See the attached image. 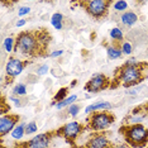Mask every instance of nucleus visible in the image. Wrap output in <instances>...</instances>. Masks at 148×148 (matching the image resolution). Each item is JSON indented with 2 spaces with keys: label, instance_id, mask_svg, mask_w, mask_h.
Instances as JSON below:
<instances>
[{
  "label": "nucleus",
  "instance_id": "nucleus-1",
  "mask_svg": "<svg viewBox=\"0 0 148 148\" xmlns=\"http://www.w3.org/2000/svg\"><path fill=\"white\" fill-rule=\"evenodd\" d=\"M51 42L52 34L45 27L22 31L15 37L14 52L22 53L27 60L46 58L51 55L48 51Z\"/></svg>",
  "mask_w": 148,
  "mask_h": 148
},
{
  "label": "nucleus",
  "instance_id": "nucleus-2",
  "mask_svg": "<svg viewBox=\"0 0 148 148\" xmlns=\"http://www.w3.org/2000/svg\"><path fill=\"white\" fill-rule=\"evenodd\" d=\"M148 79V62L136 61L134 58L127 60L120 66L115 67L112 77L110 90H115L118 87H129L137 86Z\"/></svg>",
  "mask_w": 148,
  "mask_h": 148
},
{
  "label": "nucleus",
  "instance_id": "nucleus-3",
  "mask_svg": "<svg viewBox=\"0 0 148 148\" xmlns=\"http://www.w3.org/2000/svg\"><path fill=\"white\" fill-rule=\"evenodd\" d=\"M118 133L123 137L124 142L132 148H146L148 146V128L142 123L120 125Z\"/></svg>",
  "mask_w": 148,
  "mask_h": 148
},
{
  "label": "nucleus",
  "instance_id": "nucleus-4",
  "mask_svg": "<svg viewBox=\"0 0 148 148\" xmlns=\"http://www.w3.org/2000/svg\"><path fill=\"white\" fill-rule=\"evenodd\" d=\"M116 120L115 114L110 110H97L87 114L85 119L86 130L91 132H103L113 125Z\"/></svg>",
  "mask_w": 148,
  "mask_h": 148
},
{
  "label": "nucleus",
  "instance_id": "nucleus-5",
  "mask_svg": "<svg viewBox=\"0 0 148 148\" xmlns=\"http://www.w3.org/2000/svg\"><path fill=\"white\" fill-rule=\"evenodd\" d=\"M73 4L79 5L80 8L85 10L86 14H89L95 21H101L109 15L110 6L114 3L112 0H80Z\"/></svg>",
  "mask_w": 148,
  "mask_h": 148
},
{
  "label": "nucleus",
  "instance_id": "nucleus-6",
  "mask_svg": "<svg viewBox=\"0 0 148 148\" xmlns=\"http://www.w3.org/2000/svg\"><path fill=\"white\" fill-rule=\"evenodd\" d=\"M86 130L85 123H80L77 120H72V122L65 123L63 125L56 129L57 137L65 139L67 144H70L71 147L76 146V140L81 134Z\"/></svg>",
  "mask_w": 148,
  "mask_h": 148
},
{
  "label": "nucleus",
  "instance_id": "nucleus-7",
  "mask_svg": "<svg viewBox=\"0 0 148 148\" xmlns=\"http://www.w3.org/2000/svg\"><path fill=\"white\" fill-rule=\"evenodd\" d=\"M55 138H57L56 129L47 130L45 133L33 137L29 140H15L10 148H49Z\"/></svg>",
  "mask_w": 148,
  "mask_h": 148
},
{
  "label": "nucleus",
  "instance_id": "nucleus-8",
  "mask_svg": "<svg viewBox=\"0 0 148 148\" xmlns=\"http://www.w3.org/2000/svg\"><path fill=\"white\" fill-rule=\"evenodd\" d=\"M33 60H19L15 56H10L5 65V85H12L14 79L25 70L27 66L32 65Z\"/></svg>",
  "mask_w": 148,
  "mask_h": 148
},
{
  "label": "nucleus",
  "instance_id": "nucleus-9",
  "mask_svg": "<svg viewBox=\"0 0 148 148\" xmlns=\"http://www.w3.org/2000/svg\"><path fill=\"white\" fill-rule=\"evenodd\" d=\"M110 86H112V79L109 76H106L105 73H95L90 77L89 81H86L84 85V90L90 94H96L110 89Z\"/></svg>",
  "mask_w": 148,
  "mask_h": 148
},
{
  "label": "nucleus",
  "instance_id": "nucleus-10",
  "mask_svg": "<svg viewBox=\"0 0 148 148\" xmlns=\"http://www.w3.org/2000/svg\"><path fill=\"white\" fill-rule=\"evenodd\" d=\"M106 134H108L106 130H103V132H91L84 146L86 148H114L115 143L112 142L106 137Z\"/></svg>",
  "mask_w": 148,
  "mask_h": 148
},
{
  "label": "nucleus",
  "instance_id": "nucleus-11",
  "mask_svg": "<svg viewBox=\"0 0 148 148\" xmlns=\"http://www.w3.org/2000/svg\"><path fill=\"white\" fill-rule=\"evenodd\" d=\"M21 119L22 118L19 114L9 113L6 115H1V118H0V139H1V142L6 134H9V132H13L15 129Z\"/></svg>",
  "mask_w": 148,
  "mask_h": 148
},
{
  "label": "nucleus",
  "instance_id": "nucleus-12",
  "mask_svg": "<svg viewBox=\"0 0 148 148\" xmlns=\"http://www.w3.org/2000/svg\"><path fill=\"white\" fill-rule=\"evenodd\" d=\"M147 115L144 114L142 106L137 105V106H134L133 109L123 118L122 123H123V125H128V124H139V123H142V120Z\"/></svg>",
  "mask_w": 148,
  "mask_h": 148
},
{
  "label": "nucleus",
  "instance_id": "nucleus-13",
  "mask_svg": "<svg viewBox=\"0 0 148 148\" xmlns=\"http://www.w3.org/2000/svg\"><path fill=\"white\" fill-rule=\"evenodd\" d=\"M123 42L112 41L110 42V45H106V42H103V46H105L108 57H109L110 60H118V58H120V57L123 56V51H122Z\"/></svg>",
  "mask_w": 148,
  "mask_h": 148
},
{
  "label": "nucleus",
  "instance_id": "nucleus-14",
  "mask_svg": "<svg viewBox=\"0 0 148 148\" xmlns=\"http://www.w3.org/2000/svg\"><path fill=\"white\" fill-rule=\"evenodd\" d=\"M112 104L110 103H108V101H96V103H92V104H90L89 106H86V109H85V113L86 114H90V113H92V112H97V110H110L112 109Z\"/></svg>",
  "mask_w": 148,
  "mask_h": 148
},
{
  "label": "nucleus",
  "instance_id": "nucleus-15",
  "mask_svg": "<svg viewBox=\"0 0 148 148\" xmlns=\"http://www.w3.org/2000/svg\"><path fill=\"white\" fill-rule=\"evenodd\" d=\"M120 21H122V23L124 25L132 27L138 22V15L133 10H127L120 15Z\"/></svg>",
  "mask_w": 148,
  "mask_h": 148
},
{
  "label": "nucleus",
  "instance_id": "nucleus-16",
  "mask_svg": "<svg viewBox=\"0 0 148 148\" xmlns=\"http://www.w3.org/2000/svg\"><path fill=\"white\" fill-rule=\"evenodd\" d=\"M69 90H70V87H61V89H60L55 94V96H53L52 103H51V106H56L58 103H61V101H63L65 99H67V95H69Z\"/></svg>",
  "mask_w": 148,
  "mask_h": 148
},
{
  "label": "nucleus",
  "instance_id": "nucleus-17",
  "mask_svg": "<svg viewBox=\"0 0 148 148\" xmlns=\"http://www.w3.org/2000/svg\"><path fill=\"white\" fill-rule=\"evenodd\" d=\"M63 21H65V16H63L61 13H55L51 18V24L55 27L56 29L61 31L63 28Z\"/></svg>",
  "mask_w": 148,
  "mask_h": 148
},
{
  "label": "nucleus",
  "instance_id": "nucleus-18",
  "mask_svg": "<svg viewBox=\"0 0 148 148\" xmlns=\"http://www.w3.org/2000/svg\"><path fill=\"white\" fill-rule=\"evenodd\" d=\"M25 125L27 124H24V123L18 124V125L15 127V129L12 132V137L14 138V139H16V140L21 139V138L25 134Z\"/></svg>",
  "mask_w": 148,
  "mask_h": 148
},
{
  "label": "nucleus",
  "instance_id": "nucleus-19",
  "mask_svg": "<svg viewBox=\"0 0 148 148\" xmlns=\"http://www.w3.org/2000/svg\"><path fill=\"white\" fill-rule=\"evenodd\" d=\"M77 100V95H71L70 97H67V99H65L63 101L58 103L56 105L57 109H63V108H69L70 105H72V104H75V101Z\"/></svg>",
  "mask_w": 148,
  "mask_h": 148
},
{
  "label": "nucleus",
  "instance_id": "nucleus-20",
  "mask_svg": "<svg viewBox=\"0 0 148 148\" xmlns=\"http://www.w3.org/2000/svg\"><path fill=\"white\" fill-rule=\"evenodd\" d=\"M110 38L112 41H119V42H123L124 41V36H123V32L120 28H113L110 31Z\"/></svg>",
  "mask_w": 148,
  "mask_h": 148
},
{
  "label": "nucleus",
  "instance_id": "nucleus-21",
  "mask_svg": "<svg viewBox=\"0 0 148 148\" xmlns=\"http://www.w3.org/2000/svg\"><path fill=\"white\" fill-rule=\"evenodd\" d=\"M9 110H10V105H9V103H6L5 96L1 95V100H0V113H1V115H6V114H9Z\"/></svg>",
  "mask_w": 148,
  "mask_h": 148
},
{
  "label": "nucleus",
  "instance_id": "nucleus-22",
  "mask_svg": "<svg viewBox=\"0 0 148 148\" xmlns=\"http://www.w3.org/2000/svg\"><path fill=\"white\" fill-rule=\"evenodd\" d=\"M13 94H14L15 96H22V95H25L27 94V87L24 84H18V85L14 86V89H13Z\"/></svg>",
  "mask_w": 148,
  "mask_h": 148
},
{
  "label": "nucleus",
  "instance_id": "nucleus-23",
  "mask_svg": "<svg viewBox=\"0 0 148 148\" xmlns=\"http://www.w3.org/2000/svg\"><path fill=\"white\" fill-rule=\"evenodd\" d=\"M14 47H15V39L12 38V37H8V38L5 39V42H4L5 51L8 52V53L12 52V51H14Z\"/></svg>",
  "mask_w": 148,
  "mask_h": 148
},
{
  "label": "nucleus",
  "instance_id": "nucleus-24",
  "mask_svg": "<svg viewBox=\"0 0 148 148\" xmlns=\"http://www.w3.org/2000/svg\"><path fill=\"white\" fill-rule=\"evenodd\" d=\"M114 9L116 12H124L125 9H128V3L125 0H120V1H114Z\"/></svg>",
  "mask_w": 148,
  "mask_h": 148
},
{
  "label": "nucleus",
  "instance_id": "nucleus-25",
  "mask_svg": "<svg viewBox=\"0 0 148 148\" xmlns=\"http://www.w3.org/2000/svg\"><path fill=\"white\" fill-rule=\"evenodd\" d=\"M66 110L70 116H76L80 112V105L79 104H72V105H70L69 108H66Z\"/></svg>",
  "mask_w": 148,
  "mask_h": 148
},
{
  "label": "nucleus",
  "instance_id": "nucleus-26",
  "mask_svg": "<svg viewBox=\"0 0 148 148\" xmlns=\"http://www.w3.org/2000/svg\"><path fill=\"white\" fill-rule=\"evenodd\" d=\"M37 130H38V127H37V124L36 122H31V123H28L25 125V134H33V133H36Z\"/></svg>",
  "mask_w": 148,
  "mask_h": 148
},
{
  "label": "nucleus",
  "instance_id": "nucleus-27",
  "mask_svg": "<svg viewBox=\"0 0 148 148\" xmlns=\"http://www.w3.org/2000/svg\"><path fill=\"white\" fill-rule=\"evenodd\" d=\"M122 51H123V55H130V53L133 52V47L129 42L124 41L123 45H122Z\"/></svg>",
  "mask_w": 148,
  "mask_h": 148
},
{
  "label": "nucleus",
  "instance_id": "nucleus-28",
  "mask_svg": "<svg viewBox=\"0 0 148 148\" xmlns=\"http://www.w3.org/2000/svg\"><path fill=\"white\" fill-rule=\"evenodd\" d=\"M47 71H48V66H47V65H41L38 69H37L36 73L38 76H41V75H45V73H47Z\"/></svg>",
  "mask_w": 148,
  "mask_h": 148
},
{
  "label": "nucleus",
  "instance_id": "nucleus-29",
  "mask_svg": "<svg viewBox=\"0 0 148 148\" xmlns=\"http://www.w3.org/2000/svg\"><path fill=\"white\" fill-rule=\"evenodd\" d=\"M10 100H13L16 105H19V106H24L25 104H27V101H22V100H25V99H21V96H18V97H14V96H10L9 97Z\"/></svg>",
  "mask_w": 148,
  "mask_h": 148
},
{
  "label": "nucleus",
  "instance_id": "nucleus-30",
  "mask_svg": "<svg viewBox=\"0 0 148 148\" xmlns=\"http://www.w3.org/2000/svg\"><path fill=\"white\" fill-rule=\"evenodd\" d=\"M29 12H31V8H29V6H22V8H19V10H18V15L23 16L25 14H29Z\"/></svg>",
  "mask_w": 148,
  "mask_h": 148
},
{
  "label": "nucleus",
  "instance_id": "nucleus-31",
  "mask_svg": "<svg viewBox=\"0 0 148 148\" xmlns=\"http://www.w3.org/2000/svg\"><path fill=\"white\" fill-rule=\"evenodd\" d=\"M114 148H132V147H130L129 144H127L125 142H124V143H115Z\"/></svg>",
  "mask_w": 148,
  "mask_h": 148
},
{
  "label": "nucleus",
  "instance_id": "nucleus-32",
  "mask_svg": "<svg viewBox=\"0 0 148 148\" xmlns=\"http://www.w3.org/2000/svg\"><path fill=\"white\" fill-rule=\"evenodd\" d=\"M63 53L62 49H60V51H55V52H51V55H49V57H52V58H55V57H58V56H61Z\"/></svg>",
  "mask_w": 148,
  "mask_h": 148
},
{
  "label": "nucleus",
  "instance_id": "nucleus-33",
  "mask_svg": "<svg viewBox=\"0 0 148 148\" xmlns=\"http://www.w3.org/2000/svg\"><path fill=\"white\" fill-rule=\"evenodd\" d=\"M140 106H142V109H143V112H144V114L148 116V101H146V103H143V104H140Z\"/></svg>",
  "mask_w": 148,
  "mask_h": 148
},
{
  "label": "nucleus",
  "instance_id": "nucleus-34",
  "mask_svg": "<svg viewBox=\"0 0 148 148\" xmlns=\"http://www.w3.org/2000/svg\"><path fill=\"white\" fill-rule=\"evenodd\" d=\"M25 23H27V21H25V19H19V21L18 22H16V27H23V25H24L25 24Z\"/></svg>",
  "mask_w": 148,
  "mask_h": 148
},
{
  "label": "nucleus",
  "instance_id": "nucleus-35",
  "mask_svg": "<svg viewBox=\"0 0 148 148\" xmlns=\"http://www.w3.org/2000/svg\"><path fill=\"white\" fill-rule=\"evenodd\" d=\"M76 82H77V80H73V81L71 82V85H70V89H71V87H73V86H75V85H76Z\"/></svg>",
  "mask_w": 148,
  "mask_h": 148
},
{
  "label": "nucleus",
  "instance_id": "nucleus-36",
  "mask_svg": "<svg viewBox=\"0 0 148 148\" xmlns=\"http://www.w3.org/2000/svg\"><path fill=\"white\" fill-rule=\"evenodd\" d=\"M71 148H86L85 146H73V147H71Z\"/></svg>",
  "mask_w": 148,
  "mask_h": 148
},
{
  "label": "nucleus",
  "instance_id": "nucleus-37",
  "mask_svg": "<svg viewBox=\"0 0 148 148\" xmlns=\"http://www.w3.org/2000/svg\"><path fill=\"white\" fill-rule=\"evenodd\" d=\"M1 148H6V147H5V146H4V144H3V143H1Z\"/></svg>",
  "mask_w": 148,
  "mask_h": 148
},
{
  "label": "nucleus",
  "instance_id": "nucleus-38",
  "mask_svg": "<svg viewBox=\"0 0 148 148\" xmlns=\"http://www.w3.org/2000/svg\"><path fill=\"white\" fill-rule=\"evenodd\" d=\"M146 148H148V146H147V147H146Z\"/></svg>",
  "mask_w": 148,
  "mask_h": 148
}]
</instances>
